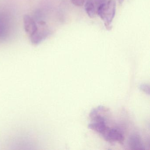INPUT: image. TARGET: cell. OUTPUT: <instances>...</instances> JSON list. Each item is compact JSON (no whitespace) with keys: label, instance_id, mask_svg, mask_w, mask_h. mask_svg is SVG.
Returning <instances> with one entry per match:
<instances>
[{"label":"cell","instance_id":"obj_1","mask_svg":"<svg viewBox=\"0 0 150 150\" xmlns=\"http://www.w3.org/2000/svg\"><path fill=\"white\" fill-rule=\"evenodd\" d=\"M116 3L115 0H108L102 2L98 7L96 13L103 21L106 29H111V23L115 15Z\"/></svg>","mask_w":150,"mask_h":150},{"label":"cell","instance_id":"obj_2","mask_svg":"<svg viewBox=\"0 0 150 150\" xmlns=\"http://www.w3.org/2000/svg\"><path fill=\"white\" fill-rule=\"evenodd\" d=\"M106 141L110 143L118 142L123 144L125 137L122 132L118 128H110L108 127L101 134Z\"/></svg>","mask_w":150,"mask_h":150},{"label":"cell","instance_id":"obj_3","mask_svg":"<svg viewBox=\"0 0 150 150\" xmlns=\"http://www.w3.org/2000/svg\"><path fill=\"white\" fill-rule=\"evenodd\" d=\"M129 146L133 150H144V146L142 139L139 135L133 134L130 136L128 139Z\"/></svg>","mask_w":150,"mask_h":150},{"label":"cell","instance_id":"obj_4","mask_svg":"<svg viewBox=\"0 0 150 150\" xmlns=\"http://www.w3.org/2000/svg\"><path fill=\"white\" fill-rule=\"evenodd\" d=\"M106 124L107 120L93 121V122L88 125V128L102 134L108 128Z\"/></svg>","mask_w":150,"mask_h":150},{"label":"cell","instance_id":"obj_5","mask_svg":"<svg viewBox=\"0 0 150 150\" xmlns=\"http://www.w3.org/2000/svg\"><path fill=\"white\" fill-rule=\"evenodd\" d=\"M85 9L86 13L90 18H94L96 15L95 5L93 0H87L85 2Z\"/></svg>","mask_w":150,"mask_h":150},{"label":"cell","instance_id":"obj_6","mask_svg":"<svg viewBox=\"0 0 150 150\" xmlns=\"http://www.w3.org/2000/svg\"><path fill=\"white\" fill-rule=\"evenodd\" d=\"M8 22L5 17L0 16V40L5 38L8 31Z\"/></svg>","mask_w":150,"mask_h":150},{"label":"cell","instance_id":"obj_7","mask_svg":"<svg viewBox=\"0 0 150 150\" xmlns=\"http://www.w3.org/2000/svg\"><path fill=\"white\" fill-rule=\"evenodd\" d=\"M140 90L145 92L146 94L150 95V86L147 84H142L139 86Z\"/></svg>","mask_w":150,"mask_h":150},{"label":"cell","instance_id":"obj_8","mask_svg":"<svg viewBox=\"0 0 150 150\" xmlns=\"http://www.w3.org/2000/svg\"><path fill=\"white\" fill-rule=\"evenodd\" d=\"M71 1L74 6L81 7L84 5L86 0H71Z\"/></svg>","mask_w":150,"mask_h":150},{"label":"cell","instance_id":"obj_9","mask_svg":"<svg viewBox=\"0 0 150 150\" xmlns=\"http://www.w3.org/2000/svg\"><path fill=\"white\" fill-rule=\"evenodd\" d=\"M124 1V0H118V2H119V3L120 4V5H122V4Z\"/></svg>","mask_w":150,"mask_h":150}]
</instances>
